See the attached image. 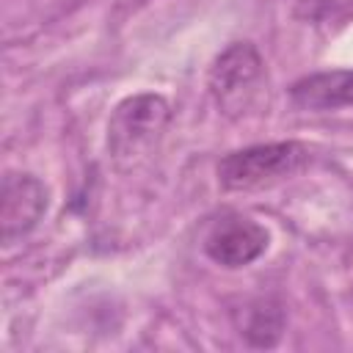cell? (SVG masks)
Masks as SVG:
<instances>
[{"label":"cell","instance_id":"5","mask_svg":"<svg viewBox=\"0 0 353 353\" xmlns=\"http://www.w3.org/2000/svg\"><path fill=\"white\" fill-rule=\"evenodd\" d=\"M47 210V190L39 179L25 174H8L3 182V201H0V221H3V240L11 243L28 234Z\"/></svg>","mask_w":353,"mask_h":353},{"label":"cell","instance_id":"6","mask_svg":"<svg viewBox=\"0 0 353 353\" xmlns=\"http://www.w3.org/2000/svg\"><path fill=\"white\" fill-rule=\"evenodd\" d=\"M292 99L309 110H328L353 105V69L320 72L292 85Z\"/></svg>","mask_w":353,"mask_h":353},{"label":"cell","instance_id":"3","mask_svg":"<svg viewBox=\"0 0 353 353\" xmlns=\"http://www.w3.org/2000/svg\"><path fill=\"white\" fill-rule=\"evenodd\" d=\"M262 74L259 52L251 44H232L210 69V91L229 116H240L256 97Z\"/></svg>","mask_w":353,"mask_h":353},{"label":"cell","instance_id":"7","mask_svg":"<svg viewBox=\"0 0 353 353\" xmlns=\"http://www.w3.org/2000/svg\"><path fill=\"white\" fill-rule=\"evenodd\" d=\"M292 11L306 22H336L353 17V0H290Z\"/></svg>","mask_w":353,"mask_h":353},{"label":"cell","instance_id":"1","mask_svg":"<svg viewBox=\"0 0 353 353\" xmlns=\"http://www.w3.org/2000/svg\"><path fill=\"white\" fill-rule=\"evenodd\" d=\"M306 163V149L301 143H259L232 152L218 165V179L229 190H254L292 176Z\"/></svg>","mask_w":353,"mask_h":353},{"label":"cell","instance_id":"4","mask_svg":"<svg viewBox=\"0 0 353 353\" xmlns=\"http://www.w3.org/2000/svg\"><path fill=\"white\" fill-rule=\"evenodd\" d=\"M265 248H268L265 226L243 215L221 218L204 240V251L210 254V259L223 268H243L256 256H262Z\"/></svg>","mask_w":353,"mask_h":353},{"label":"cell","instance_id":"2","mask_svg":"<svg viewBox=\"0 0 353 353\" xmlns=\"http://www.w3.org/2000/svg\"><path fill=\"white\" fill-rule=\"evenodd\" d=\"M168 121V105L154 94L124 99L108 124V149L119 163L143 157Z\"/></svg>","mask_w":353,"mask_h":353}]
</instances>
